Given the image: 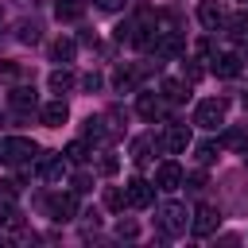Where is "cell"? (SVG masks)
Masks as SVG:
<instances>
[{"mask_svg": "<svg viewBox=\"0 0 248 248\" xmlns=\"http://www.w3.org/2000/svg\"><path fill=\"white\" fill-rule=\"evenodd\" d=\"M0 159H4L8 167H23V163L39 159V143L27 140V136H8V140L0 143Z\"/></svg>", "mask_w": 248, "mask_h": 248, "instance_id": "6da1fadb", "label": "cell"}, {"mask_svg": "<svg viewBox=\"0 0 248 248\" xmlns=\"http://www.w3.org/2000/svg\"><path fill=\"white\" fill-rule=\"evenodd\" d=\"M186 225H190V213H186L182 202H163V205H159V229H163L167 236H182Z\"/></svg>", "mask_w": 248, "mask_h": 248, "instance_id": "7a4b0ae2", "label": "cell"}, {"mask_svg": "<svg viewBox=\"0 0 248 248\" xmlns=\"http://www.w3.org/2000/svg\"><path fill=\"white\" fill-rule=\"evenodd\" d=\"M225 112H229V101H225V97H205V101H198V108H194V124L217 128V124H225Z\"/></svg>", "mask_w": 248, "mask_h": 248, "instance_id": "3957f363", "label": "cell"}, {"mask_svg": "<svg viewBox=\"0 0 248 248\" xmlns=\"http://www.w3.org/2000/svg\"><path fill=\"white\" fill-rule=\"evenodd\" d=\"M43 209H46L50 221H74L78 202H74V194H50V198L43 202Z\"/></svg>", "mask_w": 248, "mask_h": 248, "instance_id": "277c9868", "label": "cell"}, {"mask_svg": "<svg viewBox=\"0 0 248 248\" xmlns=\"http://www.w3.org/2000/svg\"><path fill=\"white\" fill-rule=\"evenodd\" d=\"M39 174L46 182H62L66 178V155L62 151H39Z\"/></svg>", "mask_w": 248, "mask_h": 248, "instance_id": "5b68a950", "label": "cell"}, {"mask_svg": "<svg viewBox=\"0 0 248 248\" xmlns=\"http://www.w3.org/2000/svg\"><path fill=\"white\" fill-rule=\"evenodd\" d=\"M217 225H221V213H217L213 205H198V213H194V221H190L194 236H213Z\"/></svg>", "mask_w": 248, "mask_h": 248, "instance_id": "8992f818", "label": "cell"}, {"mask_svg": "<svg viewBox=\"0 0 248 248\" xmlns=\"http://www.w3.org/2000/svg\"><path fill=\"white\" fill-rule=\"evenodd\" d=\"M182 178H186V174H182V167H178L174 159L159 163V170H155V186H159V190H178Z\"/></svg>", "mask_w": 248, "mask_h": 248, "instance_id": "52a82bcc", "label": "cell"}, {"mask_svg": "<svg viewBox=\"0 0 248 248\" xmlns=\"http://www.w3.org/2000/svg\"><path fill=\"white\" fill-rule=\"evenodd\" d=\"M124 194H128V205H136V209H147V205L155 202V190H151V182H143V178H132V182L124 186Z\"/></svg>", "mask_w": 248, "mask_h": 248, "instance_id": "ba28073f", "label": "cell"}, {"mask_svg": "<svg viewBox=\"0 0 248 248\" xmlns=\"http://www.w3.org/2000/svg\"><path fill=\"white\" fill-rule=\"evenodd\" d=\"M198 19H202V27L205 31H217V27H225V8L217 4V0H202V8H198Z\"/></svg>", "mask_w": 248, "mask_h": 248, "instance_id": "9c48e42d", "label": "cell"}, {"mask_svg": "<svg viewBox=\"0 0 248 248\" xmlns=\"http://www.w3.org/2000/svg\"><path fill=\"white\" fill-rule=\"evenodd\" d=\"M240 62H244V58H240L236 50H225V54L213 58V74H217V78H236V74H240Z\"/></svg>", "mask_w": 248, "mask_h": 248, "instance_id": "30bf717a", "label": "cell"}, {"mask_svg": "<svg viewBox=\"0 0 248 248\" xmlns=\"http://www.w3.org/2000/svg\"><path fill=\"white\" fill-rule=\"evenodd\" d=\"M8 105H12L16 112H31V108L39 105V97H35V89H31V85H16V89L8 93Z\"/></svg>", "mask_w": 248, "mask_h": 248, "instance_id": "8fae6325", "label": "cell"}, {"mask_svg": "<svg viewBox=\"0 0 248 248\" xmlns=\"http://www.w3.org/2000/svg\"><path fill=\"white\" fill-rule=\"evenodd\" d=\"M66 120H70V105H66L62 97L50 101V105H43V124H46V128H62Z\"/></svg>", "mask_w": 248, "mask_h": 248, "instance_id": "7c38bea8", "label": "cell"}, {"mask_svg": "<svg viewBox=\"0 0 248 248\" xmlns=\"http://www.w3.org/2000/svg\"><path fill=\"white\" fill-rule=\"evenodd\" d=\"M186 143H190V132H186L182 124H170L159 147H163V151H170V155H178V151H186Z\"/></svg>", "mask_w": 248, "mask_h": 248, "instance_id": "4fadbf2b", "label": "cell"}, {"mask_svg": "<svg viewBox=\"0 0 248 248\" xmlns=\"http://www.w3.org/2000/svg\"><path fill=\"white\" fill-rule=\"evenodd\" d=\"M136 112H140L143 120H155V116L163 112V101H159L155 93H140V97H136Z\"/></svg>", "mask_w": 248, "mask_h": 248, "instance_id": "5bb4252c", "label": "cell"}, {"mask_svg": "<svg viewBox=\"0 0 248 248\" xmlns=\"http://www.w3.org/2000/svg\"><path fill=\"white\" fill-rule=\"evenodd\" d=\"M54 16H58L62 23L81 19V16H85V0H58V4H54Z\"/></svg>", "mask_w": 248, "mask_h": 248, "instance_id": "9a60e30c", "label": "cell"}, {"mask_svg": "<svg viewBox=\"0 0 248 248\" xmlns=\"http://www.w3.org/2000/svg\"><path fill=\"white\" fill-rule=\"evenodd\" d=\"M74 81H78V78H74V70H66V66H62V70H54V74L46 78L50 93H66V89H74Z\"/></svg>", "mask_w": 248, "mask_h": 248, "instance_id": "2e32d148", "label": "cell"}, {"mask_svg": "<svg viewBox=\"0 0 248 248\" xmlns=\"http://www.w3.org/2000/svg\"><path fill=\"white\" fill-rule=\"evenodd\" d=\"M221 147H229V151H248V128H229V132L221 136Z\"/></svg>", "mask_w": 248, "mask_h": 248, "instance_id": "e0dca14e", "label": "cell"}, {"mask_svg": "<svg viewBox=\"0 0 248 248\" xmlns=\"http://www.w3.org/2000/svg\"><path fill=\"white\" fill-rule=\"evenodd\" d=\"M74 50H78L74 39H54V43H50V58H54V62H70Z\"/></svg>", "mask_w": 248, "mask_h": 248, "instance_id": "ac0fdd59", "label": "cell"}, {"mask_svg": "<svg viewBox=\"0 0 248 248\" xmlns=\"http://www.w3.org/2000/svg\"><path fill=\"white\" fill-rule=\"evenodd\" d=\"M81 136H85V140H105V136H108L105 116H89V120H85V128H81Z\"/></svg>", "mask_w": 248, "mask_h": 248, "instance_id": "d6986e66", "label": "cell"}, {"mask_svg": "<svg viewBox=\"0 0 248 248\" xmlns=\"http://www.w3.org/2000/svg\"><path fill=\"white\" fill-rule=\"evenodd\" d=\"M132 163H136V167H147V163H151V140H147V136L132 143Z\"/></svg>", "mask_w": 248, "mask_h": 248, "instance_id": "ffe728a7", "label": "cell"}, {"mask_svg": "<svg viewBox=\"0 0 248 248\" xmlns=\"http://www.w3.org/2000/svg\"><path fill=\"white\" fill-rule=\"evenodd\" d=\"M136 78H140L136 70H124V66H120V70L112 74V85H116L120 93H128V89H136Z\"/></svg>", "mask_w": 248, "mask_h": 248, "instance_id": "44dd1931", "label": "cell"}, {"mask_svg": "<svg viewBox=\"0 0 248 248\" xmlns=\"http://www.w3.org/2000/svg\"><path fill=\"white\" fill-rule=\"evenodd\" d=\"M163 97L167 101H186L190 97V85L186 81H163Z\"/></svg>", "mask_w": 248, "mask_h": 248, "instance_id": "7402d4cb", "label": "cell"}, {"mask_svg": "<svg viewBox=\"0 0 248 248\" xmlns=\"http://www.w3.org/2000/svg\"><path fill=\"white\" fill-rule=\"evenodd\" d=\"M19 78H27V66H19V62H0V81H19Z\"/></svg>", "mask_w": 248, "mask_h": 248, "instance_id": "603a6c76", "label": "cell"}, {"mask_svg": "<svg viewBox=\"0 0 248 248\" xmlns=\"http://www.w3.org/2000/svg\"><path fill=\"white\" fill-rule=\"evenodd\" d=\"M16 39H19V43H39V23L23 19V23L16 27Z\"/></svg>", "mask_w": 248, "mask_h": 248, "instance_id": "cb8c5ba5", "label": "cell"}, {"mask_svg": "<svg viewBox=\"0 0 248 248\" xmlns=\"http://www.w3.org/2000/svg\"><path fill=\"white\" fill-rule=\"evenodd\" d=\"M105 205H108V209H124V205H128V194H124L120 186H108V190H105Z\"/></svg>", "mask_w": 248, "mask_h": 248, "instance_id": "d4e9b609", "label": "cell"}, {"mask_svg": "<svg viewBox=\"0 0 248 248\" xmlns=\"http://www.w3.org/2000/svg\"><path fill=\"white\" fill-rule=\"evenodd\" d=\"M217 147H221V143H213V140H202V143L194 147V151H198V163H213V159H217Z\"/></svg>", "mask_w": 248, "mask_h": 248, "instance_id": "484cf974", "label": "cell"}, {"mask_svg": "<svg viewBox=\"0 0 248 248\" xmlns=\"http://www.w3.org/2000/svg\"><path fill=\"white\" fill-rule=\"evenodd\" d=\"M62 155H66L70 163H81L89 151H85V143H81V140H74V143H66V151H62Z\"/></svg>", "mask_w": 248, "mask_h": 248, "instance_id": "4316f807", "label": "cell"}, {"mask_svg": "<svg viewBox=\"0 0 248 248\" xmlns=\"http://www.w3.org/2000/svg\"><path fill=\"white\" fill-rule=\"evenodd\" d=\"M16 194H19V186L4 178V182H0V205H12V202H16Z\"/></svg>", "mask_w": 248, "mask_h": 248, "instance_id": "83f0119b", "label": "cell"}, {"mask_svg": "<svg viewBox=\"0 0 248 248\" xmlns=\"http://www.w3.org/2000/svg\"><path fill=\"white\" fill-rule=\"evenodd\" d=\"M89 190H93V178H89L85 170H81V174H74V194H89Z\"/></svg>", "mask_w": 248, "mask_h": 248, "instance_id": "f1b7e54d", "label": "cell"}, {"mask_svg": "<svg viewBox=\"0 0 248 248\" xmlns=\"http://www.w3.org/2000/svg\"><path fill=\"white\" fill-rule=\"evenodd\" d=\"M116 167H120L116 155H105V159H101V174H116Z\"/></svg>", "mask_w": 248, "mask_h": 248, "instance_id": "f546056e", "label": "cell"}, {"mask_svg": "<svg viewBox=\"0 0 248 248\" xmlns=\"http://www.w3.org/2000/svg\"><path fill=\"white\" fill-rule=\"evenodd\" d=\"M182 182H190V190H205V174H202V170H194V174L182 178Z\"/></svg>", "mask_w": 248, "mask_h": 248, "instance_id": "4dcf8cb0", "label": "cell"}, {"mask_svg": "<svg viewBox=\"0 0 248 248\" xmlns=\"http://www.w3.org/2000/svg\"><path fill=\"white\" fill-rule=\"evenodd\" d=\"M81 85H85L89 93H93V89H101V74H85V78H81Z\"/></svg>", "mask_w": 248, "mask_h": 248, "instance_id": "1f68e13d", "label": "cell"}, {"mask_svg": "<svg viewBox=\"0 0 248 248\" xmlns=\"http://www.w3.org/2000/svg\"><path fill=\"white\" fill-rule=\"evenodd\" d=\"M97 4H101V8H105V12H120V8H124V4H128V0H97Z\"/></svg>", "mask_w": 248, "mask_h": 248, "instance_id": "d6a6232c", "label": "cell"}, {"mask_svg": "<svg viewBox=\"0 0 248 248\" xmlns=\"http://www.w3.org/2000/svg\"><path fill=\"white\" fill-rule=\"evenodd\" d=\"M182 74H186V78H190V81H198V78H202V66H198V62H190V66H186V70H182Z\"/></svg>", "mask_w": 248, "mask_h": 248, "instance_id": "836d02e7", "label": "cell"}, {"mask_svg": "<svg viewBox=\"0 0 248 248\" xmlns=\"http://www.w3.org/2000/svg\"><path fill=\"white\" fill-rule=\"evenodd\" d=\"M116 232H120V236H136V225H132V221H120Z\"/></svg>", "mask_w": 248, "mask_h": 248, "instance_id": "e575fe53", "label": "cell"}, {"mask_svg": "<svg viewBox=\"0 0 248 248\" xmlns=\"http://www.w3.org/2000/svg\"><path fill=\"white\" fill-rule=\"evenodd\" d=\"M244 112H248V93H244Z\"/></svg>", "mask_w": 248, "mask_h": 248, "instance_id": "d590c367", "label": "cell"}, {"mask_svg": "<svg viewBox=\"0 0 248 248\" xmlns=\"http://www.w3.org/2000/svg\"><path fill=\"white\" fill-rule=\"evenodd\" d=\"M240 4H248V0H240Z\"/></svg>", "mask_w": 248, "mask_h": 248, "instance_id": "8d00e7d4", "label": "cell"}]
</instances>
